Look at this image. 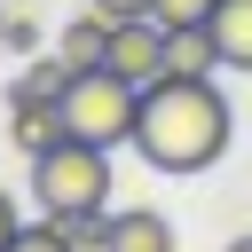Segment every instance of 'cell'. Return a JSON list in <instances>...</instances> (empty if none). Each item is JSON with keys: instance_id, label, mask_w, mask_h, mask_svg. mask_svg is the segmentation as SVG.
Wrapping results in <instances>:
<instances>
[{"instance_id": "1", "label": "cell", "mask_w": 252, "mask_h": 252, "mask_svg": "<svg viewBox=\"0 0 252 252\" xmlns=\"http://www.w3.org/2000/svg\"><path fill=\"white\" fill-rule=\"evenodd\" d=\"M236 110L213 79H150L142 87V118H134V150L150 158V173H205L228 158Z\"/></svg>"}, {"instance_id": "2", "label": "cell", "mask_w": 252, "mask_h": 252, "mask_svg": "<svg viewBox=\"0 0 252 252\" xmlns=\"http://www.w3.org/2000/svg\"><path fill=\"white\" fill-rule=\"evenodd\" d=\"M55 110H63V134L118 150V142H134L142 87H134V79H118L110 63H94V71H71V87H63V102H55Z\"/></svg>"}, {"instance_id": "3", "label": "cell", "mask_w": 252, "mask_h": 252, "mask_svg": "<svg viewBox=\"0 0 252 252\" xmlns=\"http://www.w3.org/2000/svg\"><path fill=\"white\" fill-rule=\"evenodd\" d=\"M32 197H39V213H87V205H102L110 197V150L63 134L55 150L32 158Z\"/></svg>"}, {"instance_id": "4", "label": "cell", "mask_w": 252, "mask_h": 252, "mask_svg": "<svg viewBox=\"0 0 252 252\" xmlns=\"http://www.w3.org/2000/svg\"><path fill=\"white\" fill-rule=\"evenodd\" d=\"M102 63H110L118 79H134V87L165 79V24H158V16H126V24H110Z\"/></svg>"}, {"instance_id": "5", "label": "cell", "mask_w": 252, "mask_h": 252, "mask_svg": "<svg viewBox=\"0 0 252 252\" xmlns=\"http://www.w3.org/2000/svg\"><path fill=\"white\" fill-rule=\"evenodd\" d=\"M213 71H220L213 24H173L165 32V79H213Z\"/></svg>"}, {"instance_id": "6", "label": "cell", "mask_w": 252, "mask_h": 252, "mask_svg": "<svg viewBox=\"0 0 252 252\" xmlns=\"http://www.w3.org/2000/svg\"><path fill=\"white\" fill-rule=\"evenodd\" d=\"M71 87V63L63 55H24V71L8 79V110H32V102H63Z\"/></svg>"}, {"instance_id": "7", "label": "cell", "mask_w": 252, "mask_h": 252, "mask_svg": "<svg viewBox=\"0 0 252 252\" xmlns=\"http://www.w3.org/2000/svg\"><path fill=\"white\" fill-rule=\"evenodd\" d=\"M110 252H173V220L158 205H126L110 213Z\"/></svg>"}, {"instance_id": "8", "label": "cell", "mask_w": 252, "mask_h": 252, "mask_svg": "<svg viewBox=\"0 0 252 252\" xmlns=\"http://www.w3.org/2000/svg\"><path fill=\"white\" fill-rule=\"evenodd\" d=\"M213 47H220V71H252V0L213 8Z\"/></svg>"}, {"instance_id": "9", "label": "cell", "mask_w": 252, "mask_h": 252, "mask_svg": "<svg viewBox=\"0 0 252 252\" xmlns=\"http://www.w3.org/2000/svg\"><path fill=\"white\" fill-rule=\"evenodd\" d=\"M102 47H110V16H94V8H87V16H71V24H63V39H55V55H63L71 71H94V63H102Z\"/></svg>"}, {"instance_id": "10", "label": "cell", "mask_w": 252, "mask_h": 252, "mask_svg": "<svg viewBox=\"0 0 252 252\" xmlns=\"http://www.w3.org/2000/svg\"><path fill=\"white\" fill-rule=\"evenodd\" d=\"M8 118H16V150H24V158H39V150H55V142H63V110H55V102L8 110Z\"/></svg>"}, {"instance_id": "11", "label": "cell", "mask_w": 252, "mask_h": 252, "mask_svg": "<svg viewBox=\"0 0 252 252\" xmlns=\"http://www.w3.org/2000/svg\"><path fill=\"white\" fill-rule=\"evenodd\" d=\"M63 220V236H71V252H110V213L102 205H87V213H55Z\"/></svg>"}, {"instance_id": "12", "label": "cell", "mask_w": 252, "mask_h": 252, "mask_svg": "<svg viewBox=\"0 0 252 252\" xmlns=\"http://www.w3.org/2000/svg\"><path fill=\"white\" fill-rule=\"evenodd\" d=\"M0 47H8V55H39V16L8 8V16H0Z\"/></svg>"}, {"instance_id": "13", "label": "cell", "mask_w": 252, "mask_h": 252, "mask_svg": "<svg viewBox=\"0 0 252 252\" xmlns=\"http://www.w3.org/2000/svg\"><path fill=\"white\" fill-rule=\"evenodd\" d=\"M8 252H71V236H63V220L47 213V220H32V228H16V244Z\"/></svg>"}, {"instance_id": "14", "label": "cell", "mask_w": 252, "mask_h": 252, "mask_svg": "<svg viewBox=\"0 0 252 252\" xmlns=\"http://www.w3.org/2000/svg\"><path fill=\"white\" fill-rule=\"evenodd\" d=\"M213 8H220V0H150V16H158L165 32H173V24H213Z\"/></svg>"}, {"instance_id": "15", "label": "cell", "mask_w": 252, "mask_h": 252, "mask_svg": "<svg viewBox=\"0 0 252 252\" xmlns=\"http://www.w3.org/2000/svg\"><path fill=\"white\" fill-rule=\"evenodd\" d=\"M94 16H110V24H126V16H150V0H87Z\"/></svg>"}, {"instance_id": "16", "label": "cell", "mask_w": 252, "mask_h": 252, "mask_svg": "<svg viewBox=\"0 0 252 252\" xmlns=\"http://www.w3.org/2000/svg\"><path fill=\"white\" fill-rule=\"evenodd\" d=\"M16 228H24V213H16V197H8V189H0V252H8V244H16Z\"/></svg>"}, {"instance_id": "17", "label": "cell", "mask_w": 252, "mask_h": 252, "mask_svg": "<svg viewBox=\"0 0 252 252\" xmlns=\"http://www.w3.org/2000/svg\"><path fill=\"white\" fill-rule=\"evenodd\" d=\"M220 252H252V236H228V244H220Z\"/></svg>"}, {"instance_id": "18", "label": "cell", "mask_w": 252, "mask_h": 252, "mask_svg": "<svg viewBox=\"0 0 252 252\" xmlns=\"http://www.w3.org/2000/svg\"><path fill=\"white\" fill-rule=\"evenodd\" d=\"M0 16H8V8H0Z\"/></svg>"}]
</instances>
